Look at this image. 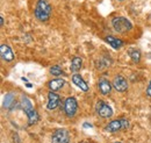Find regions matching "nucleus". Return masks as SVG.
<instances>
[{
  "label": "nucleus",
  "instance_id": "obj_1",
  "mask_svg": "<svg viewBox=\"0 0 151 143\" xmlns=\"http://www.w3.org/2000/svg\"><path fill=\"white\" fill-rule=\"evenodd\" d=\"M52 8L47 0H37L34 9L35 18L40 21H48L50 19Z\"/></svg>",
  "mask_w": 151,
  "mask_h": 143
},
{
  "label": "nucleus",
  "instance_id": "obj_2",
  "mask_svg": "<svg viewBox=\"0 0 151 143\" xmlns=\"http://www.w3.org/2000/svg\"><path fill=\"white\" fill-rule=\"evenodd\" d=\"M20 104H21V107L24 110V113H26V115L28 118V121H29L28 124L29 125L36 124L38 121V119H40V116H38L37 112L35 110V108L33 107V104H32L30 99L28 97H26V95H21V103Z\"/></svg>",
  "mask_w": 151,
  "mask_h": 143
},
{
  "label": "nucleus",
  "instance_id": "obj_3",
  "mask_svg": "<svg viewBox=\"0 0 151 143\" xmlns=\"http://www.w3.org/2000/svg\"><path fill=\"white\" fill-rule=\"evenodd\" d=\"M112 26H113L114 30L120 34L128 33L132 29V23L129 21V19L124 18V17H115L112 20Z\"/></svg>",
  "mask_w": 151,
  "mask_h": 143
},
{
  "label": "nucleus",
  "instance_id": "obj_4",
  "mask_svg": "<svg viewBox=\"0 0 151 143\" xmlns=\"http://www.w3.org/2000/svg\"><path fill=\"white\" fill-rule=\"evenodd\" d=\"M129 127V121L127 119H116L111 121L108 125L105 127V130L108 133H116L122 129H127Z\"/></svg>",
  "mask_w": 151,
  "mask_h": 143
},
{
  "label": "nucleus",
  "instance_id": "obj_5",
  "mask_svg": "<svg viewBox=\"0 0 151 143\" xmlns=\"http://www.w3.org/2000/svg\"><path fill=\"white\" fill-rule=\"evenodd\" d=\"M95 112L99 116L104 118V119H108L113 115V109L112 107L104 100H98L95 104Z\"/></svg>",
  "mask_w": 151,
  "mask_h": 143
},
{
  "label": "nucleus",
  "instance_id": "obj_6",
  "mask_svg": "<svg viewBox=\"0 0 151 143\" xmlns=\"http://www.w3.org/2000/svg\"><path fill=\"white\" fill-rule=\"evenodd\" d=\"M78 110V103L73 97H69L64 101V112L68 118H73Z\"/></svg>",
  "mask_w": 151,
  "mask_h": 143
},
{
  "label": "nucleus",
  "instance_id": "obj_7",
  "mask_svg": "<svg viewBox=\"0 0 151 143\" xmlns=\"http://www.w3.org/2000/svg\"><path fill=\"white\" fill-rule=\"evenodd\" d=\"M51 143H70V134L66 129H57L51 136Z\"/></svg>",
  "mask_w": 151,
  "mask_h": 143
},
{
  "label": "nucleus",
  "instance_id": "obj_8",
  "mask_svg": "<svg viewBox=\"0 0 151 143\" xmlns=\"http://www.w3.org/2000/svg\"><path fill=\"white\" fill-rule=\"evenodd\" d=\"M113 87L117 92H121V93H123V92H126L127 90H128V82H127V79L124 78V77H122L121 74H117V76H115L113 79Z\"/></svg>",
  "mask_w": 151,
  "mask_h": 143
},
{
  "label": "nucleus",
  "instance_id": "obj_9",
  "mask_svg": "<svg viewBox=\"0 0 151 143\" xmlns=\"http://www.w3.org/2000/svg\"><path fill=\"white\" fill-rule=\"evenodd\" d=\"M59 104H60V98H59V95L55 93L54 91H50L49 93H48V104H47V108L48 109H50V110H52V109H55L59 106Z\"/></svg>",
  "mask_w": 151,
  "mask_h": 143
},
{
  "label": "nucleus",
  "instance_id": "obj_10",
  "mask_svg": "<svg viewBox=\"0 0 151 143\" xmlns=\"http://www.w3.org/2000/svg\"><path fill=\"white\" fill-rule=\"evenodd\" d=\"M112 86H113V84L109 83V80H107L106 78H101L98 82V89L100 91V93L104 94V95H107V94L111 93Z\"/></svg>",
  "mask_w": 151,
  "mask_h": 143
},
{
  "label": "nucleus",
  "instance_id": "obj_11",
  "mask_svg": "<svg viewBox=\"0 0 151 143\" xmlns=\"http://www.w3.org/2000/svg\"><path fill=\"white\" fill-rule=\"evenodd\" d=\"M0 55H1V58L6 62H12L14 59V54L11 49L9 46L7 44H1L0 47Z\"/></svg>",
  "mask_w": 151,
  "mask_h": 143
},
{
  "label": "nucleus",
  "instance_id": "obj_12",
  "mask_svg": "<svg viewBox=\"0 0 151 143\" xmlns=\"http://www.w3.org/2000/svg\"><path fill=\"white\" fill-rule=\"evenodd\" d=\"M72 82H73V84H75L76 86L79 87L81 91H84V92L88 91V84L83 79V77H81L79 73L76 72L75 74L72 76Z\"/></svg>",
  "mask_w": 151,
  "mask_h": 143
},
{
  "label": "nucleus",
  "instance_id": "obj_13",
  "mask_svg": "<svg viewBox=\"0 0 151 143\" xmlns=\"http://www.w3.org/2000/svg\"><path fill=\"white\" fill-rule=\"evenodd\" d=\"M105 41H106L113 49H121V48L124 46V42H123L122 40H120V38H117V37L112 36V35L106 36V37H105Z\"/></svg>",
  "mask_w": 151,
  "mask_h": 143
},
{
  "label": "nucleus",
  "instance_id": "obj_14",
  "mask_svg": "<svg viewBox=\"0 0 151 143\" xmlns=\"http://www.w3.org/2000/svg\"><path fill=\"white\" fill-rule=\"evenodd\" d=\"M64 84H65V80H64V79H62V78H56V79L50 80L49 84H48V86H49L50 91H58V90H60L64 86Z\"/></svg>",
  "mask_w": 151,
  "mask_h": 143
},
{
  "label": "nucleus",
  "instance_id": "obj_15",
  "mask_svg": "<svg viewBox=\"0 0 151 143\" xmlns=\"http://www.w3.org/2000/svg\"><path fill=\"white\" fill-rule=\"evenodd\" d=\"M81 64H83V59L78 56H75L71 61V71L78 72L81 69Z\"/></svg>",
  "mask_w": 151,
  "mask_h": 143
},
{
  "label": "nucleus",
  "instance_id": "obj_16",
  "mask_svg": "<svg viewBox=\"0 0 151 143\" xmlns=\"http://www.w3.org/2000/svg\"><path fill=\"white\" fill-rule=\"evenodd\" d=\"M14 94L13 93H7L5 99H4V107L5 108H11V106L14 104Z\"/></svg>",
  "mask_w": 151,
  "mask_h": 143
},
{
  "label": "nucleus",
  "instance_id": "obj_17",
  "mask_svg": "<svg viewBox=\"0 0 151 143\" xmlns=\"http://www.w3.org/2000/svg\"><path fill=\"white\" fill-rule=\"evenodd\" d=\"M129 56L134 63H138L141 61V51L138 49H130L129 50Z\"/></svg>",
  "mask_w": 151,
  "mask_h": 143
},
{
  "label": "nucleus",
  "instance_id": "obj_18",
  "mask_svg": "<svg viewBox=\"0 0 151 143\" xmlns=\"http://www.w3.org/2000/svg\"><path fill=\"white\" fill-rule=\"evenodd\" d=\"M112 63V61H107V59H105V58H101V59H99V61H96L95 62V66H96V69H99V70H102V69H105V68H108L109 66V64Z\"/></svg>",
  "mask_w": 151,
  "mask_h": 143
},
{
  "label": "nucleus",
  "instance_id": "obj_19",
  "mask_svg": "<svg viewBox=\"0 0 151 143\" xmlns=\"http://www.w3.org/2000/svg\"><path fill=\"white\" fill-rule=\"evenodd\" d=\"M50 73H51L52 76H63V74H64V72L60 69L59 65H54L52 68H50Z\"/></svg>",
  "mask_w": 151,
  "mask_h": 143
},
{
  "label": "nucleus",
  "instance_id": "obj_20",
  "mask_svg": "<svg viewBox=\"0 0 151 143\" xmlns=\"http://www.w3.org/2000/svg\"><path fill=\"white\" fill-rule=\"evenodd\" d=\"M147 95L151 98V80L150 83H149V85H148V89H147Z\"/></svg>",
  "mask_w": 151,
  "mask_h": 143
},
{
  "label": "nucleus",
  "instance_id": "obj_21",
  "mask_svg": "<svg viewBox=\"0 0 151 143\" xmlns=\"http://www.w3.org/2000/svg\"><path fill=\"white\" fill-rule=\"evenodd\" d=\"M83 127H84V128H92L93 126L91 125V124H87V122H84V125H83Z\"/></svg>",
  "mask_w": 151,
  "mask_h": 143
},
{
  "label": "nucleus",
  "instance_id": "obj_22",
  "mask_svg": "<svg viewBox=\"0 0 151 143\" xmlns=\"http://www.w3.org/2000/svg\"><path fill=\"white\" fill-rule=\"evenodd\" d=\"M0 25H1V27L4 26V18H2V17L0 18Z\"/></svg>",
  "mask_w": 151,
  "mask_h": 143
},
{
  "label": "nucleus",
  "instance_id": "obj_23",
  "mask_svg": "<svg viewBox=\"0 0 151 143\" xmlns=\"http://www.w3.org/2000/svg\"><path fill=\"white\" fill-rule=\"evenodd\" d=\"M115 143H122V142H115Z\"/></svg>",
  "mask_w": 151,
  "mask_h": 143
},
{
  "label": "nucleus",
  "instance_id": "obj_24",
  "mask_svg": "<svg viewBox=\"0 0 151 143\" xmlns=\"http://www.w3.org/2000/svg\"><path fill=\"white\" fill-rule=\"evenodd\" d=\"M119 1H123V0H119Z\"/></svg>",
  "mask_w": 151,
  "mask_h": 143
},
{
  "label": "nucleus",
  "instance_id": "obj_25",
  "mask_svg": "<svg viewBox=\"0 0 151 143\" xmlns=\"http://www.w3.org/2000/svg\"><path fill=\"white\" fill-rule=\"evenodd\" d=\"M81 143H86V142H81Z\"/></svg>",
  "mask_w": 151,
  "mask_h": 143
}]
</instances>
